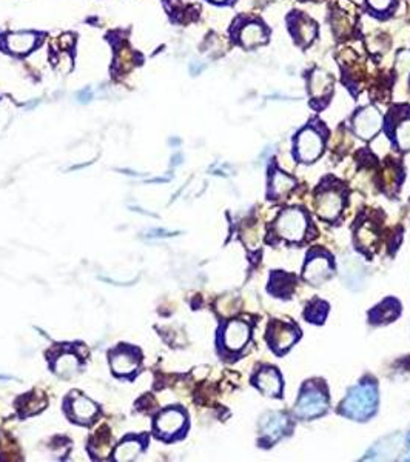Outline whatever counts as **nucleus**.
<instances>
[{"label":"nucleus","mask_w":410,"mask_h":462,"mask_svg":"<svg viewBox=\"0 0 410 462\" xmlns=\"http://www.w3.org/2000/svg\"><path fill=\"white\" fill-rule=\"evenodd\" d=\"M378 406V390L375 381H363L349 391L341 404V413L355 421H367L372 418Z\"/></svg>","instance_id":"nucleus-1"},{"label":"nucleus","mask_w":410,"mask_h":462,"mask_svg":"<svg viewBox=\"0 0 410 462\" xmlns=\"http://www.w3.org/2000/svg\"><path fill=\"white\" fill-rule=\"evenodd\" d=\"M327 407L329 398L326 395V390L322 388V386H318L316 382H307V384L302 387L295 408V415L301 419L309 421L324 415Z\"/></svg>","instance_id":"nucleus-2"},{"label":"nucleus","mask_w":410,"mask_h":462,"mask_svg":"<svg viewBox=\"0 0 410 462\" xmlns=\"http://www.w3.org/2000/svg\"><path fill=\"white\" fill-rule=\"evenodd\" d=\"M307 231V218L302 210H282L275 221V233L281 239L289 242H299L304 239Z\"/></svg>","instance_id":"nucleus-3"},{"label":"nucleus","mask_w":410,"mask_h":462,"mask_svg":"<svg viewBox=\"0 0 410 462\" xmlns=\"http://www.w3.org/2000/svg\"><path fill=\"white\" fill-rule=\"evenodd\" d=\"M324 151V136L315 125L302 129L295 139V157L301 162H315Z\"/></svg>","instance_id":"nucleus-4"},{"label":"nucleus","mask_w":410,"mask_h":462,"mask_svg":"<svg viewBox=\"0 0 410 462\" xmlns=\"http://www.w3.org/2000/svg\"><path fill=\"white\" fill-rule=\"evenodd\" d=\"M309 96H310V105L321 110L322 106H326L330 101L331 94H334V77L327 71L315 68L309 76Z\"/></svg>","instance_id":"nucleus-5"},{"label":"nucleus","mask_w":410,"mask_h":462,"mask_svg":"<svg viewBox=\"0 0 410 462\" xmlns=\"http://www.w3.org/2000/svg\"><path fill=\"white\" fill-rule=\"evenodd\" d=\"M289 33L301 48H307L318 36V25L314 19L301 11H293L287 17Z\"/></svg>","instance_id":"nucleus-6"},{"label":"nucleus","mask_w":410,"mask_h":462,"mask_svg":"<svg viewBox=\"0 0 410 462\" xmlns=\"http://www.w3.org/2000/svg\"><path fill=\"white\" fill-rule=\"evenodd\" d=\"M351 126H354V131L358 137L369 141L375 137L383 126V116L375 106H364L351 117Z\"/></svg>","instance_id":"nucleus-7"},{"label":"nucleus","mask_w":410,"mask_h":462,"mask_svg":"<svg viewBox=\"0 0 410 462\" xmlns=\"http://www.w3.org/2000/svg\"><path fill=\"white\" fill-rule=\"evenodd\" d=\"M299 338V330L281 321H273L267 328V342L276 353H284Z\"/></svg>","instance_id":"nucleus-8"},{"label":"nucleus","mask_w":410,"mask_h":462,"mask_svg":"<svg viewBox=\"0 0 410 462\" xmlns=\"http://www.w3.org/2000/svg\"><path fill=\"white\" fill-rule=\"evenodd\" d=\"M331 273H334V265H331V259L329 254L322 251H315L309 254L302 278L310 283L319 285L327 281L331 276Z\"/></svg>","instance_id":"nucleus-9"},{"label":"nucleus","mask_w":410,"mask_h":462,"mask_svg":"<svg viewBox=\"0 0 410 462\" xmlns=\"http://www.w3.org/2000/svg\"><path fill=\"white\" fill-rule=\"evenodd\" d=\"M343 194L334 186L321 190L316 196V213L326 221H335L343 210Z\"/></svg>","instance_id":"nucleus-10"},{"label":"nucleus","mask_w":410,"mask_h":462,"mask_svg":"<svg viewBox=\"0 0 410 462\" xmlns=\"http://www.w3.org/2000/svg\"><path fill=\"white\" fill-rule=\"evenodd\" d=\"M389 134L392 137L395 145L401 151L410 150V108L407 106V113L403 114L398 111V116L392 111L389 116Z\"/></svg>","instance_id":"nucleus-11"},{"label":"nucleus","mask_w":410,"mask_h":462,"mask_svg":"<svg viewBox=\"0 0 410 462\" xmlns=\"http://www.w3.org/2000/svg\"><path fill=\"white\" fill-rule=\"evenodd\" d=\"M269 41V29L259 21H249L238 29V42L246 50L261 46Z\"/></svg>","instance_id":"nucleus-12"},{"label":"nucleus","mask_w":410,"mask_h":462,"mask_svg":"<svg viewBox=\"0 0 410 462\" xmlns=\"http://www.w3.org/2000/svg\"><path fill=\"white\" fill-rule=\"evenodd\" d=\"M250 339V326L244 321H230L224 328V346L230 351H239Z\"/></svg>","instance_id":"nucleus-13"},{"label":"nucleus","mask_w":410,"mask_h":462,"mask_svg":"<svg viewBox=\"0 0 410 462\" xmlns=\"http://www.w3.org/2000/svg\"><path fill=\"white\" fill-rule=\"evenodd\" d=\"M185 426V415L178 408H169L162 411L156 419V428L164 438H171L178 435Z\"/></svg>","instance_id":"nucleus-14"},{"label":"nucleus","mask_w":410,"mask_h":462,"mask_svg":"<svg viewBox=\"0 0 410 462\" xmlns=\"http://www.w3.org/2000/svg\"><path fill=\"white\" fill-rule=\"evenodd\" d=\"M289 430V418L282 413H271L261 424V433L262 439L273 444L281 436H284Z\"/></svg>","instance_id":"nucleus-15"},{"label":"nucleus","mask_w":410,"mask_h":462,"mask_svg":"<svg viewBox=\"0 0 410 462\" xmlns=\"http://www.w3.org/2000/svg\"><path fill=\"white\" fill-rule=\"evenodd\" d=\"M255 386L267 396H279L282 388V381L279 373L275 368H262L253 379Z\"/></svg>","instance_id":"nucleus-16"},{"label":"nucleus","mask_w":410,"mask_h":462,"mask_svg":"<svg viewBox=\"0 0 410 462\" xmlns=\"http://www.w3.org/2000/svg\"><path fill=\"white\" fill-rule=\"evenodd\" d=\"M399 311H401V306H399V302L394 298H389L386 301H383L376 306L372 311H370V322L376 323H386V322H392L399 316Z\"/></svg>","instance_id":"nucleus-17"},{"label":"nucleus","mask_w":410,"mask_h":462,"mask_svg":"<svg viewBox=\"0 0 410 462\" xmlns=\"http://www.w3.org/2000/svg\"><path fill=\"white\" fill-rule=\"evenodd\" d=\"M111 367L117 375L129 376L138 368V358H136L134 351L129 348L119 350L111 356Z\"/></svg>","instance_id":"nucleus-18"},{"label":"nucleus","mask_w":410,"mask_h":462,"mask_svg":"<svg viewBox=\"0 0 410 462\" xmlns=\"http://www.w3.org/2000/svg\"><path fill=\"white\" fill-rule=\"evenodd\" d=\"M296 182L291 176L286 174L284 171L275 170V173L271 174V184H270V196L273 199H279V198H286V196L295 189Z\"/></svg>","instance_id":"nucleus-19"},{"label":"nucleus","mask_w":410,"mask_h":462,"mask_svg":"<svg viewBox=\"0 0 410 462\" xmlns=\"http://www.w3.org/2000/svg\"><path fill=\"white\" fill-rule=\"evenodd\" d=\"M36 41L37 37L33 33H14L6 37V46L16 54H25L33 50Z\"/></svg>","instance_id":"nucleus-20"},{"label":"nucleus","mask_w":410,"mask_h":462,"mask_svg":"<svg viewBox=\"0 0 410 462\" xmlns=\"http://www.w3.org/2000/svg\"><path fill=\"white\" fill-rule=\"evenodd\" d=\"M293 288H295V276L282 271L271 274V281L269 285L270 293L276 294L279 298H287L289 294H291Z\"/></svg>","instance_id":"nucleus-21"},{"label":"nucleus","mask_w":410,"mask_h":462,"mask_svg":"<svg viewBox=\"0 0 410 462\" xmlns=\"http://www.w3.org/2000/svg\"><path fill=\"white\" fill-rule=\"evenodd\" d=\"M71 411H73V416L77 421L85 422V421H91L96 416L97 407H96L94 402L90 401L88 398H85V396H77L73 401Z\"/></svg>","instance_id":"nucleus-22"},{"label":"nucleus","mask_w":410,"mask_h":462,"mask_svg":"<svg viewBox=\"0 0 410 462\" xmlns=\"http://www.w3.org/2000/svg\"><path fill=\"white\" fill-rule=\"evenodd\" d=\"M141 450H142V444L139 441H134V439L125 441L119 447H117L114 458L116 461H131L141 453Z\"/></svg>","instance_id":"nucleus-23"},{"label":"nucleus","mask_w":410,"mask_h":462,"mask_svg":"<svg viewBox=\"0 0 410 462\" xmlns=\"http://www.w3.org/2000/svg\"><path fill=\"white\" fill-rule=\"evenodd\" d=\"M327 313H329L327 302L316 299L311 303H309V307L306 310V319L314 323H322L327 316Z\"/></svg>","instance_id":"nucleus-24"},{"label":"nucleus","mask_w":410,"mask_h":462,"mask_svg":"<svg viewBox=\"0 0 410 462\" xmlns=\"http://www.w3.org/2000/svg\"><path fill=\"white\" fill-rule=\"evenodd\" d=\"M356 238L359 241V245H363V248H370L376 243L378 234H376V230L374 229L372 224H364L363 227L359 229Z\"/></svg>","instance_id":"nucleus-25"},{"label":"nucleus","mask_w":410,"mask_h":462,"mask_svg":"<svg viewBox=\"0 0 410 462\" xmlns=\"http://www.w3.org/2000/svg\"><path fill=\"white\" fill-rule=\"evenodd\" d=\"M77 366H79V362H77L74 355H64L56 362V371L61 373V375H70L77 368Z\"/></svg>","instance_id":"nucleus-26"},{"label":"nucleus","mask_w":410,"mask_h":462,"mask_svg":"<svg viewBox=\"0 0 410 462\" xmlns=\"http://www.w3.org/2000/svg\"><path fill=\"white\" fill-rule=\"evenodd\" d=\"M370 11L375 14H386L396 4V0H366Z\"/></svg>","instance_id":"nucleus-27"},{"label":"nucleus","mask_w":410,"mask_h":462,"mask_svg":"<svg viewBox=\"0 0 410 462\" xmlns=\"http://www.w3.org/2000/svg\"><path fill=\"white\" fill-rule=\"evenodd\" d=\"M211 2H214V4H226V2H229V0H211Z\"/></svg>","instance_id":"nucleus-28"},{"label":"nucleus","mask_w":410,"mask_h":462,"mask_svg":"<svg viewBox=\"0 0 410 462\" xmlns=\"http://www.w3.org/2000/svg\"><path fill=\"white\" fill-rule=\"evenodd\" d=\"M406 444H407V448H410V431L407 433V441H406Z\"/></svg>","instance_id":"nucleus-29"}]
</instances>
